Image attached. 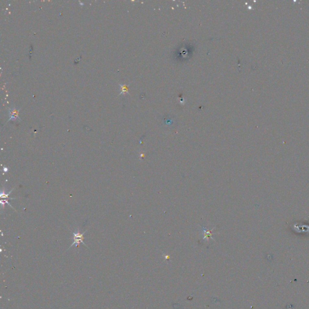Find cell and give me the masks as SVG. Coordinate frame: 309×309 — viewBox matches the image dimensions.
<instances>
[{
	"label": "cell",
	"instance_id": "3",
	"mask_svg": "<svg viewBox=\"0 0 309 309\" xmlns=\"http://www.w3.org/2000/svg\"><path fill=\"white\" fill-rule=\"evenodd\" d=\"M120 86H121V92L120 93L121 94H123V93H126V92H128V86H126V85H121L120 84Z\"/></svg>",
	"mask_w": 309,
	"mask_h": 309
},
{
	"label": "cell",
	"instance_id": "2",
	"mask_svg": "<svg viewBox=\"0 0 309 309\" xmlns=\"http://www.w3.org/2000/svg\"><path fill=\"white\" fill-rule=\"evenodd\" d=\"M20 109L19 110H16L15 107L12 108H9V118L8 120L7 121H9L10 120H16V119H18V120H21V118H20V116H19V111H20Z\"/></svg>",
	"mask_w": 309,
	"mask_h": 309
},
{
	"label": "cell",
	"instance_id": "1",
	"mask_svg": "<svg viewBox=\"0 0 309 309\" xmlns=\"http://www.w3.org/2000/svg\"><path fill=\"white\" fill-rule=\"evenodd\" d=\"M86 231H85L82 234L80 233L79 231H78V232H73V236H74V237H73V239H74V242L72 243V245H71V246L69 248V249H70V248H71L73 245H76V247H77V246L79 245V244H80L81 243H82L84 245V246H86V247H88V246H87V245H86L84 244V234L85 233V232H86Z\"/></svg>",
	"mask_w": 309,
	"mask_h": 309
}]
</instances>
